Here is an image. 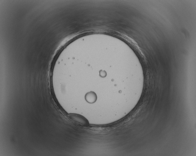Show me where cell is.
<instances>
[{"mask_svg":"<svg viewBox=\"0 0 196 156\" xmlns=\"http://www.w3.org/2000/svg\"><path fill=\"white\" fill-rule=\"evenodd\" d=\"M69 118L76 123L83 126L87 127L89 125L88 120L83 116L77 114H70Z\"/></svg>","mask_w":196,"mask_h":156,"instance_id":"1","label":"cell"},{"mask_svg":"<svg viewBox=\"0 0 196 156\" xmlns=\"http://www.w3.org/2000/svg\"><path fill=\"white\" fill-rule=\"evenodd\" d=\"M85 98L87 102L92 103L96 101L97 99V96L94 92L91 91L87 93L86 94Z\"/></svg>","mask_w":196,"mask_h":156,"instance_id":"2","label":"cell"}]
</instances>
